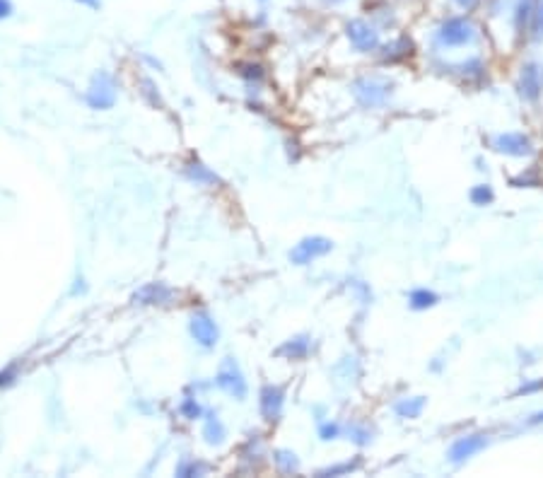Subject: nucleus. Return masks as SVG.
<instances>
[{
  "label": "nucleus",
  "instance_id": "1",
  "mask_svg": "<svg viewBox=\"0 0 543 478\" xmlns=\"http://www.w3.org/2000/svg\"><path fill=\"white\" fill-rule=\"evenodd\" d=\"M116 99H119V85H116L114 75L106 70L95 73V77L90 80V87L85 92L87 106L97 111H106L116 104Z\"/></svg>",
  "mask_w": 543,
  "mask_h": 478
},
{
  "label": "nucleus",
  "instance_id": "2",
  "mask_svg": "<svg viewBox=\"0 0 543 478\" xmlns=\"http://www.w3.org/2000/svg\"><path fill=\"white\" fill-rule=\"evenodd\" d=\"M394 92V82H389L386 77H360L353 82V95L367 109L386 104V99Z\"/></svg>",
  "mask_w": 543,
  "mask_h": 478
},
{
  "label": "nucleus",
  "instance_id": "3",
  "mask_svg": "<svg viewBox=\"0 0 543 478\" xmlns=\"http://www.w3.org/2000/svg\"><path fill=\"white\" fill-rule=\"evenodd\" d=\"M215 387L222 389L225 394H229V396L237 399V401H244V399H247V394H249L247 377H244L242 367H239L234 358L222 360L218 374H215Z\"/></svg>",
  "mask_w": 543,
  "mask_h": 478
},
{
  "label": "nucleus",
  "instance_id": "4",
  "mask_svg": "<svg viewBox=\"0 0 543 478\" xmlns=\"http://www.w3.org/2000/svg\"><path fill=\"white\" fill-rule=\"evenodd\" d=\"M189 334L200 348H215L220 341V326L208 312H193L189 319Z\"/></svg>",
  "mask_w": 543,
  "mask_h": 478
},
{
  "label": "nucleus",
  "instance_id": "5",
  "mask_svg": "<svg viewBox=\"0 0 543 478\" xmlns=\"http://www.w3.org/2000/svg\"><path fill=\"white\" fill-rule=\"evenodd\" d=\"M476 39V27L464 17H449L437 29V41L442 46H466Z\"/></svg>",
  "mask_w": 543,
  "mask_h": 478
},
{
  "label": "nucleus",
  "instance_id": "6",
  "mask_svg": "<svg viewBox=\"0 0 543 478\" xmlns=\"http://www.w3.org/2000/svg\"><path fill=\"white\" fill-rule=\"evenodd\" d=\"M334 249V242L326 237H305L302 242H297L295 247H292L290 251V261L295 263V266H307V263L316 261V258L326 256V254Z\"/></svg>",
  "mask_w": 543,
  "mask_h": 478
},
{
  "label": "nucleus",
  "instance_id": "7",
  "mask_svg": "<svg viewBox=\"0 0 543 478\" xmlns=\"http://www.w3.org/2000/svg\"><path fill=\"white\" fill-rule=\"evenodd\" d=\"M283 408H285V389L280 384H266L258 394V411H261L263 421L276 423L283 418Z\"/></svg>",
  "mask_w": 543,
  "mask_h": 478
},
{
  "label": "nucleus",
  "instance_id": "8",
  "mask_svg": "<svg viewBox=\"0 0 543 478\" xmlns=\"http://www.w3.org/2000/svg\"><path fill=\"white\" fill-rule=\"evenodd\" d=\"M493 148L510 157H529L534 153V143L524 133H500L493 138Z\"/></svg>",
  "mask_w": 543,
  "mask_h": 478
},
{
  "label": "nucleus",
  "instance_id": "9",
  "mask_svg": "<svg viewBox=\"0 0 543 478\" xmlns=\"http://www.w3.org/2000/svg\"><path fill=\"white\" fill-rule=\"evenodd\" d=\"M345 34H348L350 44L362 53H370L379 48V34H377L367 22H362V19H350V22L345 24Z\"/></svg>",
  "mask_w": 543,
  "mask_h": 478
},
{
  "label": "nucleus",
  "instance_id": "10",
  "mask_svg": "<svg viewBox=\"0 0 543 478\" xmlns=\"http://www.w3.org/2000/svg\"><path fill=\"white\" fill-rule=\"evenodd\" d=\"M488 447V435H466V437H459L452 447H449V461L452 464H464L468 461L471 457H476L481 450Z\"/></svg>",
  "mask_w": 543,
  "mask_h": 478
},
{
  "label": "nucleus",
  "instance_id": "11",
  "mask_svg": "<svg viewBox=\"0 0 543 478\" xmlns=\"http://www.w3.org/2000/svg\"><path fill=\"white\" fill-rule=\"evenodd\" d=\"M174 300V290L164 283H145L140 290H135L133 302L143 307H153V305H169Z\"/></svg>",
  "mask_w": 543,
  "mask_h": 478
},
{
  "label": "nucleus",
  "instance_id": "12",
  "mask_svg": "<svg viewBox=\"0 0 543 478\" xmlns=\"http://www.w3.org/2000/svg\"><path fill=\"white\" fill-rule=\"evenodd\" d=\"M543 92V73L536 63H529V66L522 68V75H520V95L524 99L534 102L539 99Z\"/></svg>",
  "mask_w": 543,
  "mask_h": 478
},
{
  "label": "nucleus",
  "instance_id": "13",
  "mask_svg": "<svg viewBox=\"0 0 543 478\" xmlns=\"http://www.w3.org/2000/svg\"><path fill=\"white\" fill-rule=\"evenodd\" d=\"M200 435H203L205 445H210V447L225 445V440H227V430H225V423L220 421L215 411L203 413V432H200Z\"/></svg>",
  "mask_w": 543,
  "mask_h": 478
},
{
  "label": "nucleus",
  "instance_id": "14",
  "mask_svg": "<svg viewBox=\"0 0 543 478\" xmlns=\"http://www.w3.org/2000/svg\"><path fill=\"white\" fill-rule=\"evenodd\" d=\"M184 174L196 184V187H215V184H222L218 174H215L208 164L200 162V160H189L184 167Z\"/></svg>",
  "mask_w": 543,
  "mask_h": 478
},
{
  "label": "nucleus",
  "instance_id": "15",
  "mask_svg": "<svg viewBox=\"0 0 543 478\" xmlns=\"http://www.w3.org/2000/svg\"><path fill=\"white\" fill-rule=\"evenodd\" d=\"M312 350V338L307 334H300V336H292V338H287L285 343L280 345V348L276 350L280 358L285 360H302L307 358Z\"/></svg>",
  "mask_w": 543,
  "mask_h": 478
},
{
  "label": "nucleus",
  "instance_id": "16",
  "mask_svg": "<svg viewBox=\"0 0 543 478\" xmlns=\"http://www.w3.org/2000/svg\"><path fill=\"white\" fill-rule=\"evenodd\" d=\"M425 408V396H413V399H401V401L394 403V411L399 418H418Z\"/></svg>",
  "mask_w": 543,
  "mask_h": 478
},
{
  "label": "nucleus",
  "instance_id": "17",
  "mask_svg": "<svg viewBox=\"0 0 543 478\" xmlns=\"http://www.w3.org/2000/svg\"><path fill=\"white\" fill-rule=\"evenodd\" d=\"M439 302L437 292L428 290V287H418V290H413L408 295V305L413 307V309L423 312V309H430V307H435Z\"/></svg>",
  "mask_w": 543,
  "mask_h": 478
},
{
  "label": "nucleus",
  "instance_id": "18",
  "mask_svg": "<svg viewBox=\"0 0 543 478\" xmlns=\"http://www.w3.org/2000/svg\"><path fill=\"white\" fill-rule=\"evenodd\" d=\"M273 461H276L280 474H297L300 471V459L290 450H276L273 452Z\"/></svg>",
  "mask_w": 543,
  "mask_h": 478
},
{
  "label": "nucleus",
  "instance_id": "19",
  "mask_svg": "<svg viewBox=\"0 0 543 478\" xmlns=\"http://www.w3.org/2000/svg\"><path fill=\"white\" fill-rule=\"evenodd\" d=\"M210 466L205 464V461H198V459H189V457H184V459L177 464V476L181 478H196V476H205L208 474Z\"/></svg>",
  "mask_w": 543,
  "mask_h": 478
},
{
  "label": "nucleus",
  "instance_id": "20",
  "mask_svg": "<svg viewBox=\"0 0 543 478\" xmlns=\"http://www.w3.org/2000/svg\"><path fill=\"white\" fill-rule=\"evenodd\" d=\"M179 413L186 418V421H200L205 411H203V406H200V403H198V399L186 396L184 401L179 403Z\"/></svg>",
  "mask_w": 543,
  "mask_h": 478
},
{
  "label": "nucleus",
  "instance_id": "21",
  "mask_svg": "<svg viewBox=\"0 0 543 478\" xmlns=\"http://www.w3.org/2000/svg\"><path fill=\"white\" fill-rule=\"evenodd\" d=\"M360 466V459H353V461H341V464H334V466H326V469H321L316 476L321 478H329V476H345L350 474V471H355Z\"/></svg>",
  "mask_w": 543,
  "mask_h": 478
},
{
  "label": "nucleus",
  "instance_id": "22",
  "mask_svg": "<svg viewBox=\"0 0 543 478\" xmlns=\"http://www.w3.org/2000/svg\"><path fill=\"white\" fill-rule=\"evenodd\" d=\"M493 198H495V193H493V189L488 184H478V187L471 189L473 206H488V203H493Z\"/></svg>",
  "mask_w": 543,
  "mask_h": 478
},
{
  "label": "nucleus",
  "instance_id": "23",
  "mask_svg": "<svg viewBox=\"0 0 543 478\" xmlns=\"http://www.w3.org/2000/svg\"><path fill=\"white\" fill-rule=\"evenodd\" d=\"M345 432H348V440H353L355 445H367V442L372 440V432H370V428H365V426H348L345 428Z\"/></svg>",
  "mask_w": 543,
  "mask_h": 478
},
{
  "label": "nucleus",
  "instance_id": "24",
  "mask_svg": "<svg viewBox=\"0 0 543 478\" xmlns=\"http://www.w3.org/2000/svg\"><path fill=\"white\" fill-rule=\"evenodd\" d=\"M531 34L536 41L543 39V0H536L534 12H531Z\"/></svg>",
  "mask_w": 543,
  "mask_h": 478
},
{
  "label": "nucleus",
  "instance_id": "25",
  "mask_svg": "<svg viewBox=\"0 0 543 478\" xmlns=\"http://www.w3.org/2000/svg\"><path fill=\"white\" fill-rule=\"evenodd\" d=\"M140 87H143L140 92H143V97L150 102V104H153V106H162V97H160L158 87H155V82L150 80V77H143V80H140Z\"/></svg>",
  "mask_w": 543,
  "mask_h": 478
},
{
  "label": "nucleus",
  "instance_id": "26",
  "mask_svg": "<svg viewBox=\"0 0 543 478\" xmlns=\"http://www.w3.org/2000/svg\"><path fill=\"white\" fill-rule=\"evenodd\" d=\"M531 12H534V3L531 0H520V5H517V29L524 27V22L531 17Z\"/></svg>",
  "mask_w": 543,
  "mask_h": 478
},
{
  "label": "nucleus",
  "instance_id": "27",
  "mask_svg": "<svg viewBox=\"0 0 543 478\" xmlns=\"http://www.w3.org/2000/svg\"><path fill=\"white\" fill-rule=\"evenodd\" d=\"M319 437L324 442L336 440V437H341V426H339V423H321V426H319Z\"/></svg>",
  "mask_w": 543,
  "mask_h": 478
},
{
  "label": "nucleus",
  "instance_id": "28",
  "mask_svg": "<svg viewBox=\"0 0 543 478\" xmlns=\"http://www.w3.org/2000/svg\"><path fill=\"white\" fill-rule=\"evenodd\" d=\"M242 77H247V80H261L263 77V68L261 66H254V63H247V66H242Z\"/></svg>",
  "mask_w": 543,
  "mask_h": 478
},
{
  "label": "nucleus",
  "instance_id": "29",
  "mask_svg": "<svg viewBox=\"0 0 543 478\" xmlns=\"http://www.w3.org/2000/svg\"><path fill=\"white\" fill-rule=\"evenodd\" d=\"M15 377H17V372H15V367H8L0 372V387H8V384L15 382Z\"/></svg>",
  "mask_w": 543,
  "mask_h": 478
},
{
  "label": "nucleus",
  "instance_id": "30",
  "mask_svg": "<svg viewBox=\"0 0 543 478\" xmlns=\"http://www.w3.org/2000/svg\"><path fill=\"white\" fill-rule=\"evenodd\" d=\"M539 389H543V379H539V382H531V384H522L520 394H531V392H539Z\"/></svg>",
  "mask_w": 543,
  "mask_h": 478
},
{
  "label": "nucleus",
  "instance_id": "31",
  "mask_svg": "<svg viewBox=\"0 0 543 478\" xmlns=\"http://www.w3.org/2000/svg\"><path fill=\"white\" fill-rule=\"evenodd\" d=\"M10 12H12V5H10V0H0V19L10 17Z\"/></svg>",
  "mask_w": 543,
  "mask_h": 478
},
{
  "label": "nucleus",
  "instance_id": "32",
  "mask_svg": "<svg viewBox=\"0 0 543 478\" xmlns=\"http://www.w3.org/2000/svg\"><path fill=\"white\" fill-rule=\"evenodd\" d=\"M77 3L87 5V8H99V3H102V0H77Z\"/></svg>",
  "mask_w": 543,
  "mask_h": 478
},
{
  "label": "nucleus",
  "instance_id": "33",
  "mask_svg": "<svg viewBox=\"0 0 543 478\" xmlns=\"http://www.w3.org/2000/svg\"><path fill=\"white\" fill-rule=\"evenodd\" d=\"M457 5H461V8H473L476 5V0H454Z\"/></svg>",
  "mask_w": 543,
  "mask_h": 478
},
{
  "label": "nucleus",
  "instance_id": "34",
  "mask_svg": "<svg viewBox=\"0 0 543 478\" xmlns=\"http://www.w3.org/2000/svg\"><path fill=\"white\" fill-rule=\"evenodd\" d=\"M529 423H534V426H536V423H543V411L534 413V416H531V421H529Z\"/></svg>",
  "mask_w": 543,
  "mask_h": 478
}]
</instances>
